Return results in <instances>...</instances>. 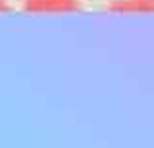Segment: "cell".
Returning a JSON list of instances; mask_svg holds the SVG:
<instances>
[{
	"mask_svg": "<svg viewBox=\"0 0 154 148\" xmlns=\"http://www.w3.org/2000/svg\"><path fill=\"white\" fill-rule=\"evenodd\" d=\"M27 14H73L83 10V0H21Z\"/></svg>",
	"mask_w": 154,
	"mask_h": 148,
	"instance_id": "1",
	"label": "cell"
},
{
	"mask_svg": "<svg viewBox=\"0 0 154 148\" xmlns=\"http://www.w3.org/2000/svg\"><path fill=\"white\" fill-rule=\"evenodd\" d=\"M108 10L116 14H148L152 8L146 0H112Z\"/></svg>",
	"mask_w": 154,
	"mask_h": 148,
	"instance_id": "2",
	"label": "cell"
},
{
	"mask_svg": "<svg viewBox=\"0 0 154 148\" xmlns=\"http://www.w3.org/2000/svg\"><path fill=\"white\" fill-rule=\"evenodd\" d=\"M12 12V4L8 0H0V14H8Z\"/></svg>",
	"mask_w": 154,
	"mask_h": 148,
	"instance_id": "3",
	"label": "cell"
},
{
	"mask_svg": "<svg viewBox=\"0 0 154 148\" xmlns=\"http://www.w3.org/2000/svg\"><path fill=\"white\" fill-rule=\"evenodd\" d=\"M148 4H150V8H152V12H154V0H146Z\"/></svg>",
	"mask_w": 154,
	"mask_h": 148,
	"instance_id": "4",
	"label": "cell"
}]
</instances>
